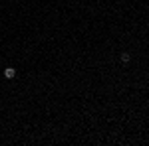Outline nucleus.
I'll return each instance as SVG.
<instances>
[{
  "instance_id": "obj_1",
  "label": "nucleus",
  "mask_w": 149,
  "mask_h": 146,
  "mask_svg": "<svg viewBox=\"0 0 149 146\" xmlns=\"http://www.w3.org/2000/svg\"><path fill=\"white\" fill-rule=\"evenodd\" d=\"M4 77H6V79H14V77H16V69H14V67H6V69H4Z\"/></svg>"
},
{
  "instance_id": "obj_2",
  "label": "nucleus",
  "mask_w": 149,
  "mask_h": 146,
  "mask_svg": "<svg viewBox=\"0 0 149 146\" xmlns=\"http://www.w3.org/2000/svg\"><path fill=\"white\" fill-rule=\"evenodd\" d=\"M129 59H131V56H129V53H121V61H123V63H127Z\"/></svg>"
}]
</instances>
